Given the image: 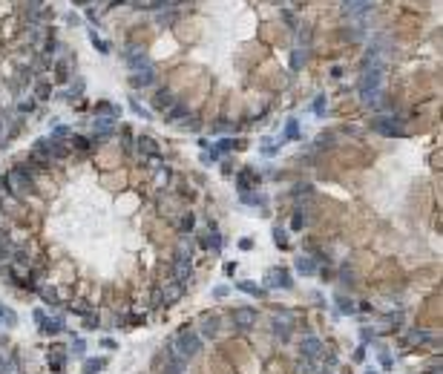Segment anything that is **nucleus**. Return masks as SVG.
<instances>
[{
	"label": "nucleus",
	"mask_w": 443,
	"mask_h": 374,
	"mask_svg": "<svg viewBox=\"0 0 443 374\" xmlns=\"http://www.w3.org/2000/svg\"><path fill=\"white\" fill-rule=\"evenodd\" d=\"M230 323L236 325V328H242V331L254 328L256 311H254V308H247V305H242V308H233V311H230Z\"/></svg>",
	"instance_id": "39448f33"
},
{
	"label": "nucleus",
	"mask_w": 443,
	"mask_h": 374,
	"mask_svg": "<svg viewBox=\"0 0 443 374\" xmlns=\"http://www.w3.org/2000/svg\"><path fill=\"white\" fill-rule=\"evenodd\" d=\"M69 78V72H66V61H61L58 64V81H66Z\"/></svg>",
	"instance_id": "a18cd8bd"
},
{
	"label": "nucleus",
	"mask_w": 443,
	"mask_h": 374,
	"mask_svg": "<svg viewBox=\"0 0 443 374\" xmlns=\"http://www.w3.org/2000/svg\"><path fill=\"white\" fill-rule=\"evenodd\" d=\"M377 354H380V366H383V368H392L394 366V357L386 351V348H377Z\"/></svg>",
	"instance_id": "c9c22d12"
},
{
	"label": "nucleus",
	"mask_w": 443,
	"mask_h": 374,
	"mask_svg": "<svg viewBox=\"0 0 443 374\" xmlns=\"http://www.w3.org/2000/svg\"><path fill=\"white\" fill-rule=\"evenodd\" d=\"M202 343H204V340L199 337L196 331L184 328V331L176 334V340H170V343H167V351L176 354V357H182L184 363H187L190 357H196V354L202 351Z\"/></svg>",
	"instance_id": "f03ea898"
},
{
	"label": "nucleus",
	"mask_w": 443,
	"mask_h": 374,
	"mask_svg": "<svg viewBox=\"0 0 443 374\" xmlns=\"http://www.w3.org/2000/svg\"><path fill=\"white\" fill-rule=\"evenodd\" d=\"M156 81V72H153V66L150 69H141V72H132L130 75V87H147V84H153Z\"/></svg>",
	"instance_id": "ddd939ff"
},
{
	"label": "nucleus",
	"mask_w": 443,
	"mask_h": 374,
	"mask_svg": "<svg viewBox=\"0 0 443 374\" xmlns=\"http://www.w3.org/2000/svg\"><path fill=\"white\" fill-rule=\"evenodd\" d=\"M64 317H46L44 323L37 325V331L44 334V337H55V334H64Z\"/></svg>",
	"instance_id": "423d86ee"
},
{
	"label": "nucleus",
	"mask_w": 443,
	"mask_h": 374,
	"mask_svg": "<svg viewBox=\"0 0 443 374\" xmlns=\"http://www.w3.org/2000/svg\"><path fill=\"white\" fill-rule=\"evenodd\" d=\"M360 337H363V343H365V340H374V331H371V328H363V331H360Z\"/></svg>",
	"instance_id": "3c124183"
},
{
	"label": "nucleus",
	"mask_w": 443,
	"mask_h": 374,
	"mask_svg": "<svg viewBox=\"0 0 443 374\" xmlns=\"http://www.w3.org/2000/svg\"><path fill=\"white\" fill-rule=\"evenodd\" d=\"M210 130H213V132H233L236 127H233V124H225V121H219V124H213Z\"/></svg>",
	"instance_id": "ea45409f"
},
{
	"label": "nucleus",
	"mask_w": 443,
	"mask_h": 374,
	"mask_svg": "<svg viewBox=\"0 0 443 374\" xmlns=\"http://www.w3.org/2000/svg\"><path fill=\"white\" fill-rule=\"evenodd\" d=\"M239 248L242 250H251V248H254V239H247V236H245V239H239Z\"/></svg>",
	"instance_id": "8fccbe9b"
},
{
	"label": "nucleus",
	"mask_w": 443,
	"mask_h": 374,
	"mask_svg": "<svg viewBox=\"0 0 443 374\" xmlns=\"http://www.w3.org/2000/svg\"><path fill=\"white\" fill-rule=\"evenodd\" d=\"M69 311H75V314H81V317H87V314H92V302H87V300H75L72 305H69Z\"/></svg>",
	"instance_id": "393cba45"
},
{
	"label": "nucleus",
	"mask_w": 443,
	"mask_h": 374,
	"mask_svg": "<svg viewBox=\"0 0 443 374\" xmlns=\"http://www.w3.org/2000/svg\"><path fill=\"white\" fill-rule=\"evenodd\" d=\"M429 340H432V334L423 331V328H409L406 331V343H412V345H423V343H429Z\"/></svg>",
	"instance_id": "f3484780"
},
{
	"label": "nucleus",
	"mask_w": 443,
	"mask_h": 374,
	"mask_svg": "<svg viewBox=\"0 0 443 374\" xmlns=\"http://www.w3.org/2000/svg\"><path fill=\"white\" fill-rule=\"evenodd\" d=\"M299 357L305 360H322V340L320 337H302L299 340Z\"/></svg>",
	"instance_id": "20e7f679"
},
{
	"label": "nucleus",
	"mask_w": 443,
	"mask_h": 374,
	"mask_svg": "<svg viewBox=\"0 0 443 374\" xmlns=\"http://www.w3.org/2000/svg\"><path fill=\"white\" fill-rule=\"evenodd\" d=\"M182 293H184V282H176V279H173L170 285L161 288V302H164V305H173Z\"/></svg>",
	"instance_id": "1a4fd4ad"
},
{
	"label": "nucleus",
	"mask_w": 443,
	"mask_h": 374,
	"mask_svg": "<svg viewBox=\"0 0 443 374\" xmlns=\"http://www.w3.org/2000/svg\"><path fill=\"white\" fill-rule=\"evenodd\" d=\"M17 110H21V112H32V110H35V101H21V104H17Z\"/></svg>",
	"instance_id": "de8ad7c7"
},
{
	"label": "nucleus",
	"mask_w": 443,
	"mask_h": 374,
	"mask_svg": "<svg viewBox=\"0 0 443 374\" xmlns=\"http://www.w3.org/2000/svg\"><path fill=\"white\" fill-rule=\"evenodd\" d=\"M66 135H72L69 127H55V132H52V139H66Z\"/></svg>",
	"instance_id": "a19ab883"
},
{
	"label": "nucleus",
	"mask_w": 443,
	"mask_h": 374,
	"mask_svg": "<svg viewBox=\"0 0 443 374\" xmlns=\"http://www.w3.org/2000/svg\"><path fill=\"white\" fill-rule=\"evenodd\" d=\"M49 92H52L49 84H44V81L35 84V98H37V101H46V98H49Z\"/></svg>",
	"instance_id": "c756f323"
},
{
	"label": "nucleus",
	"mask_w": 443,
	"mask_h": 374,
	"mask_svg": "<svg viewBox=\"0 0 443 374\" xmlns=\"http://www.w3.org/2000/svg\"><path fill=\"white\" fill-rule=\"evenodd\" d=\"M299 132H302L299 130V121L297 118H288V124H285V139H297Z\"/></svg>",
	"instance_id": "cd10ccee"
},
{
	"label": "nucleus",
	"mask_w": 443,
	"mask_h": 374,
	"mask_svg": "<svg viewBox=\"0 0 443 374\" xmlns=\"http://www.w3.org/2000/svg\"><path fill=\"white\" fill-rule=\"evenodd\" d=\"M302 225H305V216H302V213H294V216H291V230H299V228H302Z\"/></svg>",
	"instance_id": "e433bc0d"
},
{
	"label": "nucleus",
	"mask_w": 443,
	"mask_h": 374,
	"mask_svg": "<svg viewBox=\"0 0 443 374\" xmlns=\"http://www.w3.org/2000/svg\"><path fill=\"white\" fill-rule=\"evenodd\" d=\"M46 363H49V371L52 374H64L66 363H69V348L61 343L49 345V351H46Z\"/></svg>",
	"instance_id": "7ed1b4c3"
},
{
	"label": "nucleus",
	"mask_w": 443,
	"mask_h": 374,
	"mask_svg": "<svg viewBox=\"0 0 443 374\" xmlns=\"http://www.w3.org/2000/svg\"><path fill=\"white\" fill-rule=\"evenodd\" d=\"M101 348H107V351H115L118 348V343L112 337H101Z\"/></svg>",
	"instance_id": "79ce46f5"
},
{
	"label": "nucleus",
	"mask_w": 443,
	"mask_h": 374,
	"mask_svg": "<svg viewBox=\"0 0 443 374\" xmlns=\"http://www.w3.org/2000/svg\"><path fill=\"white\" fill-rule=\"evenodd\" d=\"M0 320H3V325H9V328H15V325H17V314L12 308H6L3 302H0Z\"/></svg>",
	"instance_id": "5701e85b"
},
{
	"label": "nucleus",
	"mask_w": 443,
	"mask_h": 374,
	"mask_svg": "<svg viewBox=\"0 0 443 374\" xmlns=\"http://www.w3.org/2000/svg\"><path fill=\"white\" fill-rule=\"evenodd\" d=\"M400 121H403V118H392V121H389V118H380V121H374V127H377L383 135H406V130L400 127Z\"/></svg>",
	"instance_id": "0eeeda50"
},
{
	"label": "nucleus",
	"mask_w": 443,
	"mask_h": 374,
	"mask_svg": "<svg viewBox=\"0 0 443 374\" xmlns=\"http://www.w3.org/2000/svg\"><path fill=\"white\" fill-rule=\"evenodd\" d=\"M84 328L92 331V328H101V317H98V311H92V314L84 317Z\"/></svg>",
	"instance_id": "c85d7f7f"
},
{
	"label": "nucleus",
	"mask_w": 443,
	"mask_h": 374,
	"mask_svg": "<svg viewBox=\"0 0 443 374\" xmlns=\"http://www.w3.org/2000/svg\"><path fill=\"white\" fill-rule=\"evenodd\" d=\"M236 288H239L242 293H251V297H259V300H262V297H265V288H259V285H256V282H239V285H236Z\"/></svg>",
	"instance_id": "b1692460"
},
{
	"label": "nucleus",
	"mask_w": 443,
	"mask_h": 374,
	"mask_svg": "<svg viewBox=\"0 0 443 374\" xmlns=\"http://www.w3.org/2000/svg\"><path fill=\"white\" fill-rule=\"evenodd\" d=\"M274 337H279L282 343L291 340V325L288 323H274Z\"/></svg>",
	"instance_id": "a878e982"
},
{
	"label": "nucleus",
	"mask_w": 443,
	"mask_h": 374,
	"mask_svg": "<svg viewBox=\"0 0 443 374\" xmlns=\"http://www.w3.org/2000/svg\"><path fill=\"white\" fill-rule=\"evenodd\" d=\"M365 374H380L377 368H365Z\"/></svg>",
	"instance_id": "5fc2aeb1"
},
{
	"label": "nucleus",
	"mask_w": 443,
	"mask_h": 374,
	"mask_svg": "<svg viewBox=\"0 0 443 374\" xmlns=\"http://www.w3.org/2000/svg\"><path fill=\"white\" fill-rule=\"evenodd\" d=\"M69 141H72L75 150H89V147H92V141L84 139V135H69Z\"/></svg>",
	"instance_id": "473e14b6"
},
{
	"label": "nucleus",
	"mask_w": 443,
	"mask_h": 374,
	"mask_svg": "<svg viewBox=\"0 0 443 374\" xmlns=\"http://www.w3.org/2000/svg\"><path fill=\"white\" fill-rule=\"evenodd\" d=\"M274 277H276L274 282H276L279 288H285V291H288V288H294V279H291V271H288V268H276Z\"/></svg>",
	"instance_id": "4be33fe9"
},
{
	"label": "nucleus",
	"mask_w": 443,
	"mask_h": 374,
	"mask_svg": "<svg viewBox=\"0 0 443 374\" xmlns=\"http://www.w3.org/2000/svg\"><path fill=\"white\" fill-rule=\"evenodd\" d=\"M101 368H107V357H87L84 360V374H98Z\"/></svg>",
	"instance_id": "a211bd4d"
},
{
	"label": "nucleus",
	"mask_w": 443,
	"mask_h": 374,
	"mask_svg": "<svg viewBox=\"0 0 443 374\" xmlns=\"http://www.w3.org/2000/svg\"><path fill=\"white\" fill-rule=\"evenodd\" d=\"M32 320H35V323H37V325L44 323V320H46V314H44V308H35V311H32Z\"/></svg>",
	"instance_id": "49530a36"
},
{
	"label": "nucleus",
	"mask_w": 443,
	"mask_h": 374,
	"mask_svg": "<svg viewBox=\"0 0 443 374\" xmlns=\"http://www.w3.org/2000/svg\"><path fill=\"white\" fill-rule=\"evenodd\" d=\"M37 293L44 297V300H49V305H58V293H55V288H37Z\"/></svg>",
	"instance_id": "72a5a7b5"
},
{
	"label": "nucleus",
	"mask_w": 443,
	"mask_h": 374,
	"mask_svg": "<svg viewBox=\"0 0 443 374\" xmlns=\"http://www.w3.org/2000/svg\"><path fill=\"white\" fill-rule=\"evenodd\" d=\"M124 61H127L136 72H138V66H141V69H150V61H147L144 52H127V55H124Z\"/></svg>",
	"instance_id": "dca6fc26"
},
{
	"label": "nucleus",
	"mask_w": 443,
	"mask_h": 374,
	"mask_svg": "<svg viewBox=\"0 0 443 374\" xmlns=\"http://www.w3.org/2000/svg\"><path fill=\"white\" fill-rule=\"evenodd\" d=\"M69 354H72V357H84V354H87V343H84L81 337H75V340H72V348H69Z\"/></svg>",
	"instance_id": "7c9ffc66"
},
{
	"label": "nucleus",
	"mask_w": 443,
	"mask_h": 374,
	"mask_svg": "<svg viewBox=\"0 0 443 374\" xmlns=\"http://www.w3.org/2000/svg\"><path fill=\"white\" fill-rule=\"evenodd\" d=\"M3 187L15 199H26L35 193V176H32L29 167H12L6 176H3Z\"/></svg>",
	"instance_id": "f257e3e1"
},
{
	"label": "nucleus",
	"mask_w": 443,
	"mask_h": 374,
	"mask_svg": "<svg viewBox=\"0 0 443 374\" xmlns=\"http://www.w3.org/2000/svg\"><path fill=\"white\" fill-rule=\"evenodd\" d=\"M199 248L219 253V248H222V236H219L216 230H210V233H199Z\"/></svg>",
	"instance_id": "9b49d317"
},
{
	"label": "nucleus",
	"mask_w": 443,
	"mask_h": 374,
	"mask_svg": "<svg viewBox=\"0 0 443 374\" xmlns=\"http://www.w3.org/2000/svg\"><path fill=\"white\" fill-rule=\"evenodd\" d=\"M311 110L317 112V115H322V110H325V95H320V98H314V104H311Z\"/></svg>",
	"instance_id": "58836bf2"
},
{
	"label": "nucleus",
	"mask_w": 443,
	"mask_h": 374,
	"mask_svg": "<svg viewBox=\"0 0 443 374\" xmlns=\"http://www.w3.org/2000/svg\"><path fill=\"white\" fill-rule=\"evenodd\" d=\"M202 334H199V337H207V340H213V337H216V331H219V320H216V317H204V320H202Z\"/></svg>",
	"instance_id": "aec40b11"
},
{
	"label": "nucleus",
	"mask_w": 443,
	"mask_h": 374,
	"mask_svg": "<svg viewBox=\"0 0 443 374\" xmlns=\"http://www.w3.org/2000/svg\"><path fill=\"white\" fill-rule=\"evenodd\" d=\"M193 222H196V219H193V213H187V216L182 219V230H187V233H190V230H193Z\"/></svg>",
	"instance_id": "c03bdc74"
},
{
	"label": "nucleus",
	"mask_w": 443,
	"mask_h": 374,
	"mask_svg": "<svg viewBox=\"0 0 443 374\" xmlns=\"http://www.w3.org/2000/svg\"><path fill=\"white\" fill-rule=\"evenodd\" d=\"M334 302H337V311H340V314H345V317L357 314V305H354V300H351V297H345V293H337V297H334Z\"/></svg>",
	"instance_id": "2eb2a0df"
},
{
	"label": "nucleus",
	"mask_w": 443,
	"mask_h": 374,
	"mask_svg": "<svg viewBox=\"0 0 443 374\" xmlns=\"http://www.w3.org/2000/svg\"><path fill=\"white\" fill-rule=\"evenodd\" d=\"M173 104H176V98H173V92H170V89H159V92H156V98H153V107H156V110H164V112H167Z\"/></svg>",
	"instance_id": "4468645a"
},
{
	"label": "nucleus",
	"mask_w": 443,
	"mask_h": 374,
	"mask_svg": "<svg viewBox=\"0 0 443 374\" xmlns=\"http://www.w3.org/2000/svg\"><path fill=\"white\" fill-rule=\"evenodd\" d=\"M320 374H331V371H320Z\"/></svg>",
	"instance_id": "6e6d98bb"
},
{
	"label": "nucleus",
	"mask_w": 443,
	"mask_h": 374,
	"mask_svg": "<svg viewBox=\"0 0 443 374\" xmlns=\"http://www.w3.org/2000/svg\"><path fill=\"white\" fill-rule=\"evenodd\" d=\"M81 92H84V78H75L72 87L66 89V95H64V98H66V101H72V98H78Z\"/></svg>",
	"instance_id": "bb28decb"
},
{
	"label": "nucleus",
	"mask_w": 443,
	"mask_h": 374,
	"mask_svg": "<svg viewBox=\"0 0 443 374\" xmlns=\"http://www.w3.org/2000/svg\"><path fill=\"white\" fill-rule=\"evenodd\" d=\"M363 360H365V345H360L354 351V363H363Z\"/></svg>",
	"instance_id": "09e8293b"
},
{
	"label": "nucleus",
	"mask_w": 443,
	"mask_h": 374,
	"mask_svg": "<svg viewBox=\"0 0 443 374\" xmlns=\"http://www.w3.org/2000/svg\"><path fill=\"white\" fill-rule=\"evenodd\" d=\"M89 44L101 52V55H109V52H112V44H109V41H104V37L98 35V32H92V29H89Z\"/></svg>",
	"instance_id": "412c9836"
},
{
	"label": "nucleus",
	"mask_w": 443,
	"mask_h": 374,
	"mask_svg": "<svg viewBox=\"0 0 443 374\" xmlns=\"http://www.w3.org/2000/svg\"><path fill=\"white\" fill-rule=\"evenodd\" d=\"M274 242L279 245V248H288V230H282V228H274Z\"/></svg>",
	"instance_id": "2f4dec72"
},
{
	"label": "nucleus",
	"mask_w": 443,
	"mask_h": 374,
	"mask_svg": "<svg viewBox=\"0 0 443 374\" xmlns=\"http://www.w3.org/2000/svg\"><path fill=\"white\" fill-rule=\"evenodd\" d=\"M136 150L141 155H150V159H156V155L161 153V147L156 144V139H150V135H138V139H136Z\"/></svg>",
	"instance_id": "6e6552de"
},
{
	"label": "nucleus",
	"mask_w": 443,
	"mask_h": 374,
	"mask_svg": "<svg viewBox=\"0 0 443 374\" xmlns=\"http://www.w3.org/2000/svg\"><path fill=\"white\" fill-rule=\"evenodd\" d=\"M294 271H297L299 277H314L320 268H317V262H314L311 257H297L294 259Z\"/></svg>",
	"instance_id": "9d476101"
},
{
	"label": "nucleus",
	"mask_w": 443,
	"mask_h": 374,
	"mask_svg": "<svg viewBox=\"0 0 443 374\" xmlns=\"http://www.w3.org/2000/svg\"><path fill=\"white\" fill-rule=\"evenodd\" d=\"M236 184H239V193H247L251 184H259V173H254V167H245L236 179Z\"/></svg>",
	"instance_id": "f8f14e48"
},
{
	"label": "nucleus",
	"mask_w": 443,
	"mask_h": 374,
	"mask_svg": "<svg viewBox=\"0 0 443 374\" xmlns=\"http://www.w3.org/2000/svg\"><path fill=\"white\" fill-rule=\"evenodd\" d=\"M242 205H256V207H268V196H262V193H239Z\"/></svg>",
	"instance_id": "6ab92c4d"
},
{
	"label": "nucleus",
	"mask_w": 443,
	"mask_h": 374,
	"mask_svg": "<svg viewBox=\"0 0 443 374\" xmlns=\"http://www.w3.org/2000/svg\"><path fill=\"white\" fill-rule=\"evenodd\" d=\"M130 110L136 112V115H141V118H150V112H147L144 107H141V104L136 101V98H130Z\"/></svg>",
	"instance_id": "4c0bfd02"
},
{
	"label": "nucleus",
	"mask_w": 443,
	"mask_h": 374,
	"mask_svg": "<svg viewBox=\"0 0 443 374\" xmlns=\"http://www.w3.org/2000/svg\"><path fill=\"white\" fill-rule=\"evenodd\" d=\"M92 0H75V6H89Z\"/></svg>",
	"instance_id": "864d4df0"
},
{
	"label": "nucleus",
	"mask_w": 443,
	"mask_h": 374,
	"mask_svg": "<svg viewBox=\"0 0 443 374\" xmlns=\"http://www.w3.org/2000/svg\"><path fill=\"white\" fill-rule=\"evenodd\" d=\"M262 141H265V144H262L259 150H262L265 155H274L276 150H279V141H276V144H274V139H262Z\"/></svg>",
	"instance_id": "f704fd0d"
},
{
	"label": "nucleus",
	"mask_w": 443,
	"mask_h": 374,
	"mask_svg": "<svg viewBox=\"0 0 443 374\" xmlns=\"http://www.w3.org/2000/svg\"><path fill=\"white\" fill-rule=\"evenodd\" d=\"M227 293H230V288H227V285H219V288H213V297H216V300H225Z\"/></svg>",
	"instance_id": "37998d69"
},
{
	"label": "nucleus",
	"mask_w": 443,
	"mask_h": 374,
	"mask_svg": "<svg viewBox=\"0 0 443 374\" xmlns=\"http://www.w3.org/2000/svg\"><path fill=\"white\" fill-rule=\"evenodd\" d=\"M225 273H227V277H233V273H236V262H227L225 265Z\"/></svg>",
	"instance_id": "603ef678"
}]
</instances>
